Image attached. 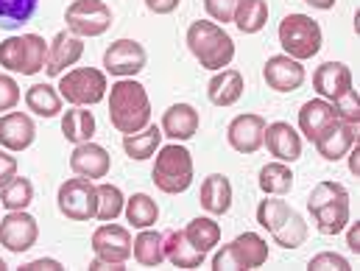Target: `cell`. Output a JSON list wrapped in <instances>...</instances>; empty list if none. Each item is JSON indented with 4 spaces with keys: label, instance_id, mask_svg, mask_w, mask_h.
<instances>
[{
    "label": "cell",
    "instance_id": "d6a6232c",
    "mask_svg": "<svg viewBox=\"0 0 360 271\" xmlns=\"http://www.w3.org/2000/svg\"><path fill=\"white\" fill-rule=\"evenodd\" d=\"M257 184H260V190H263L266 196H285V193H290V187H293V171H290L288 163H279V160H276V163H269V165L260 168Z\"/></svg>",
    "mask_w": 360,
    "mask_h": 271
},
{
    "label": "cell",
    "instance_id": "4316f807",
    "mask_svg": "<svg viewBox=\"0 0 360 271\" xmlns=\"http://www.w3.org/2000/svg\"><path fill=\"white\" fill-rule=\"evenodd\" d=\"M131 255L140 266L146 269H157L165 263V235L148 229H140V235L131 241Z\"/></svg>",
    "mask_w": 360,
    "mask_h": 271
},
{
    "label": "cell",
    "instance_id": "8fae6325",
    "mask_svg": "<svg viewBox=\"0 0 360 271\" xmlns=\"http://www.w3.org/2000/svg\"><path fill=\"white\" fill-rule=\"evenodd\" d=\"M56 204H59V213L65 218L90 221V218H95V210H98V190L87 177L68 179L56 193Z\"/></svg>",
    "mask_w": 360,
    "mask_h": 271
},
{
    "label": "cell",
    "instance_id": "ac0fdd59",
    "mask_svg": "<svg viewBox=\"0 0 360 271\" xmlns=\"http://www.w3.org/2000/svg\"><path fill=\"white\" fill-rule=\"evenodd\" d=\"M84 56V42L82 37L70 34V31H59L53 37V42L48 45V59H45V73L48 76H62L68 68L79 65V59Z\"/></svg>",
    "mask_w": 360,
    "mask_h": 271
},
{
    "label": "cell",
    "instance_id": "ee69618b",
    "mask_svg": "<svg viewBox=\"0 0 360 271\" xmlns=\"http://www.w3.org/2000/svg\"><path fill=\"white\" fill-rule=\"evenodd\" d=\"M17 177V157H11V151H0V187H6L8 182Z\"/></svg>",
    "mask_w": 360,
    "mask_h": 271
},
{
    "label": "cell",
    "instance_id": "60d3db41",
    "mask_svg": "<svg viewBox=\"0 0 360 271\" xmlns=\"http://www.w3.org/2000/svg\"><path fill=\"white\" fill-rule=\"evenodd\" d=\"M307 269H310V271H349L352 266H349V260H347L344 255H335V252H321V255L310 258Z\"/></svg>",
    "mask_w": 360,
    "mask_h": 271
},
{
    "label": "cell",
    "instance_id": "1f68e13d",
    "mask_svg": "<svg viewBox=\"0 0 360 271\" xmlns=\"http://www.w3.org/2000/svg\"><path fill=\"white\" fill-rule=\"evenodd\" d=\"M123 210H126L129 224L137 227V229H148L160 221V207L148 193H134L131 198H126Z\"/></svg>",
    "mask_w": 360,
    "mask_h": 271
},
{
    "label": "cell",
    "instance_id": "f546056e",
    "mask_svg": "<svg viewBox=\"0 0 360 271\" xmlns=\"http://www.w3.org/2000/svg\"><path fill=\"white\" fill-rule=\"evenodd\" d=\"M184 238L198 249V252H212L221 244V224L215 218H193L184 229Z\"/></svg>",
    "mask_w": 360,
    "mask_h": 271
},
{
    "label": "cell",
    "instance_id": "f6af8a7d",
    "mask_svg": "<svg viewBox=\"0 0 360 271\" xmlns=\"http://www.w3.org/2000/svg\"><path fill=\"white\" fill-rule=\"evenodd\" d=\"M181 0H146V8L154 11V14H171L179 8Z\"/></svg>",
    "mask_w": 360,
    "mask_h": 271
},
{
    "label": "cell",
    "instance_id": "d590c367",
    "mask_svg": "<svg viewBox=\"0 0 360 271\" xmlns=\"http://www.w3.org/2000/svg\"><path fill=\"white\" fill-rule=\"evenodd\" d=\"M95 190H98V210H95V218H98V221H115V218L123 213V204H126L120 187H117V184H109V182H101V184H95Z\"/></svg>",
    "mask_w": 360,
    "mask_h": 271
},
{
    "label": "cell",
    "instance_id": "4fadbf2b",
    "mask_svg": "<svg viewBox=\"0 0 360 271\" xmlns=\"http://www.w3.org/2000/svg\"><path fill=\"white\" fill-rule=\"evenodd\" d=\"M39 238V224L25 210H8V215L0 218V246H6L14 255L28 252Z\"/></svg>",
    "mask_w": 360,
    "mask_h": 271
},
{
    "label": "cell",
    "instance_id": "6da1fadb",
    "mask_svg": "<svg viewBox=\"0 0 360 271\" xmlns=\"http://www.w3.org/2000/svg\"><path fill=\"white\" fill-rule=\"evenodd\" d=\"M109 120L120 134L143 132L151 123L148 92L134 79H120L109 90Z\"/></svg>",
    "mask_w": 360,
    "mask_h": 271
},
{
    "label": "cell",
    "instance_id": "277c9868",
    "mask_svg": "<svg viewBox=\"0 0 360 271\" xmlns=\"http://www.w3.org/2000/svg\"><path fill=\"white\" fill-rule=\"evenodd\" d=\"M279 45L282 51L296 59V62H307L313 59L319 51H321V42H324V34H321V25L307 17V14H288L282 23H279Z\"/></svg>",
    "mask_w": 360,
    "mask_h": 271
},
{
    "label": "cell",
    "instance_id": "5b68a950",
    "mask_svg": "<svg viewBox=\"0 0 360 271\" xmlns=\"http://www.w3.org/2000/svg\"><path fill=\"white\" fill-rule=\"evenodd\" d=\"M92 252L95 260L90 263L92 271H123L126 260L131 258V232L120 224L103 221L92 232Z\"/></svg>",
    "mask_w": 360,
    "mask_h": 271
},
{
    "label": "cell",
    "instance_id": "74e56055",
    "mask_svg": "<svg viewBox=\"0 0 360 271\" xmlns=\"http://www.w3.org/2000/svg\"><path fill=\"white\" fill-rule=\"evenodd\" d=\"M39 0H0V28H20L37 11Z\"/></svg>",
    "mask_w": 360,
    "mask_h": 271
},
{
    "label": "cell",
    "instance_id": "5bb4252c",
    "mask_svg": "<svg viewBox=\"0 0 360 271\" xmlns=\"http://www.w3.org/2000/svg\"><path fill=\"white\" fill-rule=\"evenodd\" d=\"M263 137H266V118L255 112L238 115L226 129V140L238 154H257L263 149Z\"/></svg>",
    "mask_w": 360,
    "mask_h": 271
},
{
    "label": "cell",
    "instance_id": "e0dca14e",
    "mask_svg": "<svg viewBox=\"0 0 360 271\" xmlns=\"http://www.w3.org/2000/svg\"><path fill=\"white\" fill-rule=\"evenodd\" d=\"M263 146L269 149L271 157H276L279 163H288V165L302 157V134L290 123H285V120L266 123Z\"/></svg>",
    "mask_w": 360,
    "mask_h": 271
},
{
    "label": "cell",
    "instance_id": "7bdbcfd3",
    "mask_svg": "<svg viewBox=\"0 0 360 271\" xmlns=\"http://www.w3.org/2000/svg\"><path fill=\"white\" fill-rule=\"evenodd\" d=\"M20 103V84L11 76H0V112H11Z\"/></svg>",
    "mask_w": 360,
    "mask_h": 271
},
{
    "label": "cell",
    "instance_id": "836d02e7",
    "mask_svg": "<svg viewBox=\"0 0 360 271\" xmlns=\"http://www.w3.org/2000/svg\"><path fill=\"white\" fill-rule=\"evenodd\" d=\"M243 34H257L269 23V3L266 0H240L235 20H232Z\"/></svg>",
    "mask_w": 360,
    "mask_h": 271
},
{
    "label": "cell",
    "instance_id": "4dcf8cb0",
    "mask_svg": "<svg viewBox=\"0 0 360 271\" xmlns=\"http://www.w3.org/2000/svg\"><path fill=\"white\" fill-rule=\"evenodd\" d=\"M25 106L39 118H56L62 115V95L51 84H34L25 92Z\"/></svg>",
    "mask_w": 360,
    "mask_h": 271
},
{
    "label": "cell",
    "instance_id": "9a60e30c",
    "mask_svg": "<svg viewBox=\"0 0 360 271\" xmlns=\"http://www.w3.org/2000/svg\"><path fill=\"white\" fill-rule=\"evenodd\" d=\"M355 143H358V126H355V123H347V120H338V118L313 140L319 157H324L327 163L344 160L347 151H349Z\"/></svg>",
    "mask_w": 360,
    "mask_h": 271
},
{
    "label": "cell",
    "instance_id": "d4e9b609",
    "mask_svg": "<svg viewBox=\"0 0 360 271\" xmlns=\"http://www.w3.org/2000/svg\"><path fill=\"white\" fill-rule=\"evenodd\" d=\"M198 201L210 215H226L232 210V182L224 174H210L201 182Z\"/></svg>",
    "mask_w": 360,
    "mask_h": 271
},
{
    "label": "cell",
    "instance_id": "2e32d148",
    "mask_svg": "<svg viewBox=\"0 0 360 271\" xmlns=\"http://www.w3.org/2000/svg\"><path fill=\"white\" fill-rule=\"evenodd\" d=\"M263 79L274 92H296L304 84L307 73H304L302 62L290 59L288 53H279V56H269V62L263 68Z\"/></svg>",
    "mask_w": 360,
    "mask_h": 271
},
{
    "label": "cell",
    "instance_id": "484cf974",
    "mask_svg": "<svg viewBox=\"0 0 360 271\" xmlns=\"http://www.w3.org/2000/svg\"><path fill=\"white\" fill-rule=\"evenodd\" d=\"M204 252H198L181 229H171L165 232V260H171L176 269H198L204 266Z\"/></svg>",
    "mask_w": 360,
    "mask_h": 271
},
{
    "label": "cell",
    "instance_id": "7c38bea8",
    "mask_svg": "<svg viewBox=\"0 0 360 271\" xmlns=\"http://www.w3.org/2000/svg\"><path fill=\"white\" fill-rule=\"evenodd\" d=\"M148 53L137 39H115L103 51V70L117 79H131L140 70H146Z\"/></svg>",
    "mask_w": 360,
    "mask_h": 271
},
{
    "label": "cell",
    "instance_id": "9c48e42d",
    "mask_svg": "<svg viewBox=\"0 0 360 271\" xmlns=\"http://www.w3.org/2000/svg\"><path fill=\"white\" fill-rule=\"evenodd\" d=\"M106 73L98 70V68H76V70H68L62 73L59 79V95L62 101L73 103V106H92V103H101L106 98Z\"/></svg>",
    "mask_w": 360,
    "mask_h": 271
},
{
    "label": "cell",
    "instance_id": "c3c4849f",
    "mask_svg": "<svg viewBox=\"0 0 360 271\" xmlns=\"http://www.w3.org/2000/svg\"><path fill=\"white\" fill-rule=\"evenodd\" d=\"M347 157H349V171H352V177H360V146L358 143L347 151Z\"/></svg>",
    "mask_w": 360,
    "mask_h": 271
},
{
    "label": "cell",
    "instance_id": "f35d334b",
    "mask_svg": "<svg viewBox=\"0 0 360 271\" xmlns=\"http://www.w3.org/2000/svg\"><path fill=\"white\" fill-rule=\"evenodd\" d=\"M290 204L288 201H282L279 196H266V201H260V207H257V224L263 227V229H269L274 232L288 215H290Z\"/></svg>",
    "mask_w": 360,
    "mask_h": 271
},
{
    "label": "cell",
    "instance_id": "f1b7e54d",
    "mask_svg": "<svg viewBox=\"0 0 360 271\" xmlns=\"http://www.w3.org/2000/svg\"><path fill=\"white\" fill-rule=\"evenodd\" d=\"M62 134L70 143H87L95 134V115L84 106H73L62 115Z\"/></svg>",
    "mask_w": 360,
    "mask_h": 271
},
{
    "label": "cell",
    "instance_id": "cb8c5ba5",
    "mask_svg": "<svg viewBox=\"0 0 360 271\" xmlns=\"http://www.w3.org/2000/svg\"><path fill=\"white\" fill-rule=\"evenodd\" d=\"M335 120V109L330 101L324 98H313V101H304L302 109H299V132L313 143L330 123Z\"/></svg>",
    "mask_w": 360,
    "mask_h": 271
},
{
    "label": "cell",
    "instance_id": "681fc988",
    "mask_svg": "<svg viewBox=\"0 0 360 271\" xmlns=\"http://www.w3.org/2000/svg\"><path fill=\"white\" fill-rule=\"evenodd\" d=\"M307 6H313V8H321V11H327V8H333L335 6V0H304Z\"/></svg>",
    "mask_w": 360,
    "mask_h": 271
},
{
    "label": "cell",
    "instance_id": "7402d4cb",
    "mask_svg": "<svg viewBox=\"0 0 360 271\" xmlns=\"http://www.w3.org/2000/svg\"><path fill=\"white\" fill-rule=\"evenodd\" d=\"M198 123H201V118H198L195 106H190V103H174V106L165 109L160 129H162L165 137H171L176 143H184V140L195 137Z\"/></svg>",
    "mask_w": 360,
    "mask_h": 271
},
{
    "label": "cell",
    "instance_id": "b9f144b4",
    "mask_svg": "<svg viewBox=\"0 0 360 271\" xmlns=\"http://www.w3.org/2000/svg\"><path fill=\"white\" fill-rule=\"evenodd\" d=\"M238 3L240 0H204V8L207 14L215 20V23H232L235 20V11H238Z\"/></svg>",
    "mask_w": 360,
    "mask_h": 271
},
{
    "label": "cell",
    "instance_id": "44dd1931",
    "mask_svg": "<svg viewBox=\"0 0 360 271\" xmlns=\"http://www.w3.org/2000/svg\"><path fill=\"white\" fill-rule=\"evenodd\" d=\"M70 168L76 177H87V179H103L112 168V160H109V151L98 143H79L70 154Z\"/></svg>",
    "mask_w": 360,
    "mask_h": 271
},
{
    "label": "cell",
    "instance_id": "e575fe53",
    "mask_svg": "<svg viewBox=\"0 0 360 271\" xmlns=\"http://www.w3.org/2000/svg\"><path fill=\"white\" fill-rule=\"evenodd\" d=\"M271 238L282 249H299L307 241V224H304V218L296 210H290V215L271 232Z\"/></svg>",
    "mask_w": 360,
    "mask_h": 271
},
{
    "label": "cell",
    "instance_id": "bcb514c9",
    "mask_svg": "<svg viewBox=\"0 0 360 271\" xmlns=\"http://www.w3.org/2000/svg\"><path fill=\"white\" fill-rule=\"evenodd\" d=\"M59 269H62V263L53 260V258H39V260H31V263L22 266V271H59Z\"/></svg>",
    "mask_w": 360,
    "mask_h": 271
},
{
    "label": "cell",
    "instance_id": "8992f818",
    "mask_svg": "<svg viewBox=\"0 0 360 271\" xmlns=\"http://www.w3.org/2000/svg\"><path fill=\"white\" fill-rule=\"evenodd\" d=\"M151 182L168 196L184 193L193 184V154L179 143L162 146L151 171Z\"/></svg>",
    "mask_w": 360,
    "mask_h": 271
},
{
    "label": "cell",
    "instance_id": "30bf717a",
    "mask_svg": "<svg viewBox=\"0 0 360 271\" xmlns=\"http://www.w3.org/2000/svg\"><path fill=\"white\" fill-rule=\"evenodd\" d=\"M68 31L76 37H101L112 25V8L103 0H73L65 11Z\"/></svg>",
    "mask_w": 360,
    "mask_h": 271
},
{
    "label": "cell",
    "instance_id": "d6986e66",
    "mask_svg": "<svg viewBox=\"0 0 360 271\" xmlns=\"http://www.w3.org/2000/svg\"><path fill=\"white\" fill-rule=\"evenodd\" d=\"M313 87L319 92V98L333 103L335 98H341L344 92L355 87V79H352V70L344 62H324L313 73Z\"/></svg>",
    "mask_w": 360,
    "mask_h": 271
},
{
    "label": "cell",
    "instance_id": "603a6c76",
    "mask_svg": "<svg viewBox=\"0 0 360 271\" xmlns=\"http://www.w3.org/2000/svg\"><path fill=\"white\" fill-rule=\"evenodd\" d=\"M246 90V82L238 70L232 68H224V70H215V76L210 79L207 84V98L215 103V106H235Z\"/></svg>",
    "mask_w": 360,
    "mask_h": 271
},
{
    "label": "cell",
    "instance_id": "ab89813d",
    "mask_svg": "<svg viewBox=\"0 0 360 271\" xmlns=\"http://www.w3.org/2000/svg\"><path fill=\"white\" fill-rule=\"evenodd\" d=\"M333 109H335V118L338 120H347V123H360V98H358V90L352 87L349 92H344L341 98H335L333 101Z\"/></svg>",
    "mask_w": 360,
    "mask_h": 271
},
{
    "label": "cell",
    "instance_id": "7a4b0ae2",
    "mask_svg": "<svg viewBox=\"0 0 360 271\" xmlns=\"http://www.w3.org/2000/svg\"><path fill=\"white\" fill-rule=\"evenodd\" d=\"M187 48L195 56V62L204 70H212V73L229 68L232 59H235L232 37L218 23H210V20L190 23V28H187Z\"/></svg>",
    "mask_w": 360,
    "mask_h": 271
},
{
    "label": "cell",
    "instance_id": "8d00e7d4",
    "mask_svg": "<svg viewBox=\"0 0 360 271\" xmlns=\"http://www.w3.org/2000/svg\"><path fill=\"white\" fill-rule=\"evenodd\" d=\"M34 201V184L25 177H14L6 187H0V204L6 210H28Z\"/></svg>",
    "mask_w": 360,
    "mask_h": 271
},
{
    "label": "cell",
    "instance_id": "ffe728a7",
    "mask_svg": "<svg viewBox=\"0 0 360 271\" xmlns=\"http://www.w3.org/2000/svg\"><path fill=\"white\" fill-rule=\"evenodd\" d=\"M37 137V126L25 112H6L0 115V146L11 154L31 149Z\"/></svg>",
    "mask_w": 360,
    "mask_h": 271
},
{
    "label": "cell",
    "instance_id": "3957f363",
    "mask_svg": "<svg viewBox=\"0 0 360 271\" xmlns=\"http://www.w3.org/2000/svg\"><path fill=\"white\" fill-rule=\"evenodd\" d=\"M307 210L321 235H338L349 224V190L341 182H319L307 198Z\"/></svg>",
    "mask_w": 360,
    "mask_h": 271
},
{
    "label": "cell",
    "instance_id": "52a82bcc",
    "mask_svg": "<svg viewBox=\"0 0 360 271\" xmlns=\"http://www.w3.org/2000/svg\"><path fill=\"white\" fill-rule=\"evenodd\" d=\"M48 59V42L39 34H22V37H8L0 42V68L22 76H34L45 70Z\"/></svg>",
    "mask_w": 360,
    "mask_h": 271
},
{
    "label": "cell",
    "instance_id": "ba28073f",
    "mask_svg": "<svg viewBox=\"0 0 360 271\" xmlns=\"http://www.w3.org/2000/svg\"><path fill=\"white\" fill-rule=\"evenodd\" d=\"M269 263V244L257 232H243L232 244L221 246L212 258L215 271H249Z\"/></svg>",
    "mask_w": 360,
    "mask_h": 271
},
{
    "label": "cell",
    "instance_id": "7dc6e473",
    "mask_svg": "<svg viewBox=\"0 0 360 271\" xmlns=\"http://www.w3.org/2000/svg\"><path fill=\"white\" fill-rule=\"evenodd\" d=\"M347 246L360 255V221L358 224H347Z\"/></svg>",
    "mask_w": 360,
    "mask_h": 271
},
{
    "label": "cell",
    "instance_id": "f907efd6",
    "mask_svg": "<svg viewBox=\"0 0 360 271\" xmlns=\"http://www.w3.org/2000/svg\"><path fill=\"white\" fill-rule=\"evenodd\" d=\"M6 269V260H3V258H0V271Z\"/></svg>",
    "mask_w": 360,
    "mask_h": 271
},
{
    "label": "cell",
    "instance_id": "83f0119b",
    "mask_svg": "<svg viewBox=\"0 0 360 271\" xmlns=\"http://www.w3.org/2000/svg\"><path fill=\"white\" fill-rule=\"evenodd\" d=\"M162 137H165V134H162V129H160V126H154V123H148L143 132L123 134V151H126L131 160H137V163L151 160V157L160 151Z\"/></svg>",
    "mask_w": 360,
    "mask_h": 271
}]
</instances>
